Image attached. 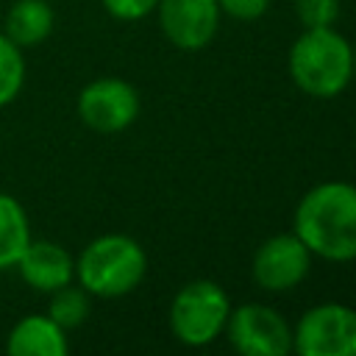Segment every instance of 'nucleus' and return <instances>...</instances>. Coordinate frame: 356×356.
Segmentation results:
<instances>
[{
	"label": "nucleus",
	"mask_w": 356,
	"mask_h": 356,
	"mask_svg": "<svg viewBox=\"0 0 356 356\" xmlns=\"http://www.w3.org/2000/svg\"><path fill=\"white\" fill-rule=\"evenodd\" d=\"M353 75H356V50H353Z\"/></svg>",
	"instance_id": "obj_19"
},
{
	"label": "nucleus",
	"mask_w": 356,
	"mask_h": 356,
	"mask_svg": "<svg viewBox=\"0 0 356 356\" xmlns=\"http://www.w3.org/2000/svg\"><path fill=\"white\" fill-rule=\"evenodd\" d=\"M89 292L78 284H67V286H61V289H56V292H50V306H47V314L64 328V331H72V328H78L86 317H89V312H92V303H89Z\"/></svg>",
	"instance_id": "obj_14"
},
{
	"label": "nucleus",
	"mask_w": 356,
	"mask_h": 356,
	"mask_svg": "<svg viewBox=\"0 0 356 356\" xmlns=\"http://www.w3.org/2000/svg\"><path fill=\"white\" fill-rule=\"evenodd\" d=\"M159 25L178 50H203L220 28L217 0H159Z\"/></svg>",
	"instance_id": "obj_9"
},
{
	"label": "nucleus",
	"mask_w": 356,
	"mask_h": 356,
	"mask_svg": "<svg viewBox=\"0 0 356 356\" xmlns=\"http://www.w3.org/2000/svg\"><path fill=\"white\" fill-rule=\"evenodd\" d=\"M159 6V0H103V8L122 22H136L145 19L147 14H153Z\"/></svg>",
	"instance_id": "obj_17"
},
{
	"label": "nucleus",
	"mask_w": 356,
	"mask_h": 356,
	"mask_svg": "<svg viewBox=\"0 0 356 356\" xmlns=\"http://www.w3.org/2000/svg\"><path fill=\"white\" fill-rule=\"evenodd\" d=\"M312 267V253L292 234H275L259 245L253 253V281L267 292H289L295 289Z\"/></svg>",
	"instance_id": "obj_8"
},
{
	"label": "nucleus",
	"mask_w": 356,
	"mask_h": 356,
	"mask_svg": "<svg viewBox=\"0 0 356 356\" xmlns=\"http://www.w3.org/2000/svg\"><path fill=\"white\" fill-rule=\"evenodd\" d=\"M295 234L312 256L325 261L356 259V186L325 181L312 186L295 206Z\"/></svg>",
	"instance_id": "obj_1"
},
{
	"label": "nucleus",
	"mask_w": 356,
	"mask_h": 356,
	"mask_svg": "<svg viewBox=\"0 0 356 356\" xmlns=\"http://www.w3.org/2000/svg\"><path fill=\"white\" fill-rule=\"evenodd\" d=\"M292 350L300 356H356V309L317 303L292 328Z\"/></svg>",
	"instance_id": "obj_5"
},
{
	"label": "nucleus",
	"mask_w": 356,
	"mask_h": 356,
	"mask_svg": "<svg viewBox=\"0 0 356 356\" xmlns=\"http://www.w3.org/2000/svg\"><path fill=\"white\" fill-rule=\"evenodd\" d=\"M228 314H231V300L225 289L217 281L197 278L175 292L167 320L178 342L189 348H206L225 331Z\"/></svg>",
	"instance_id": "obj_4"
},
{
	"label": "nucleus",
	"mask_w": 356,
	"mask_h": 356,
	"mask_svg": "<svg viewBox=\"0 0 356 356\" xmlns=\"http://www.w3.org/2000/svg\"><path fill=\"white\" fill-rule=\"evenodd\" d=\"M56 25L53 6L47 0H17L6 11L3 33L17 44V47H36L42 44Z\"/></svg>",
	"instance_id": "obj_12"
},
{
	"label": "nucleus",
	"mask_w": 356,
	"mask_h": 356,
	"mask_svg": "<svg viewBox=\"0 0 356 356\" xmlns=\"http://www.w3.org/2000/svg\"><path fill=\"white\" fill-rule=\"evenodd\" d=\"M145 273L147 256L128 234H103L92 239L75 261L78 284L95 298H122L142 284Z\"/></svg>",
	"instance_id": "obj_3"
},
{
	"label": "nucleus",
	"mask_w": 356,
	"mask_h": 356,
	"mask_svg": "<svg viewBox=\"0 0 356 356\" xmlns=\"http://www.w3.org/2000/svg\"><path fill=\"white\" fill-rule=\"evenodd\" d=\"M14 267L31 289L44 295L72 284L75 278V259L70 256V250L47 239H31Z\"/></svg>",
	"instance_id": "obj_10"
},
{
	"label": "nucleus",
	"mask_w": 356,
	"mask_h": 356,
	"mask_svg": "<svg viewBox=\"0 0 356 356\" xmlns=\"http://www.w3.org/2000/svg\"><path fill=\"white\" fill-rule=\"evenodd\" d=\"M28 242H31L28 211L14 195L0 192V273L11 270L19 261Z\"/></svg>",
	"instance_id": "obj_13"
},
{
	"label": "nucleus",
	"mask_w": 356,
	"mask_h": 356,
	"mask_svg": "<svg viewBox=\"0 0 356 356\" xmlns=\"http://www.w3.org/2000/svg\"><path fill=\"white\" fill-rule=\"evenodd\" d=\"M78 117L95 134H120L139 117V92L122 78L89 81L78 95Z\"/></svg>",
	"instance_id": "obj_7"
},
{
	"label": "nucleus",
	"mask_w": 356,
	"mask_h": 356,
	"mask_svg": "<svg viewBox=\"0 0 356 356\" xmlns=\"http://www.w3.org/2000/svg\"><path fill=\"white\" fill-rule=\"evenodd\" d=\"M225 334L242 356H286L292 350V325L267 303L231 306Z\"/></svg>",
	"instance_id": "obj_6"
},
{
	"label": "nucleus",
	"mask_w": 356,
	"mask_h": 356,
	"mask_svg": "<svg viewBox=\"0 0 356 356\" xmlns=\"http://www.w3.org/2000/svg\"><path fill=\"white\" fill-rule=\"evenodd\" d=\"M217 6H220V14H228L239 22H250L267 14L270 0H217Z\"/></svg>",
	"instance_id": "obj_18"
},
{
	"label": "nucleus",
	"mask_w": 356,
	"mask_h": 356,
	"mask_svg": "<svg viewBox=\"0 0 356 356\" xmlns=\"http://www.w3.org/2000/svg\"><path fill=\"white\" fill-rule=\"evenodd\" d=\"M303 28H331L339 17V0H295Z\"/></svg>",
	"instance_id": "obj_16"
},
{
	"label": "nucleus",
	"mask_w": 356,
	"mask_h": 356,
	"mask_svg": "<svg viewBox=\"0 0 356 356\" xmlns=\"http://www.w3.org/2000/svg\"><path fill=\"white\" fill-rule=\"evenodd\" d=\"M25 83V58L22 47H17L3 31H0V108L8 106Z\"/></svg>",
	"instance_id": "obj_15"
},
{
	"label": "nucleus",
	"mask_w": 356,
	"mask_h": 356,
	"mask_svg": "<svg viewBox=\"0 0 356 356\" xmlns=\"http://www.w3.org/2000/svg\"><path fill=\"white\" fill-rule=\"evenodd\" d=\"M6 350L11 356H67V331L50 314H28L8 331Z\"/></svg>",
	"instance_id": "obj_11"
},
{
	"label": "nucleus",
	"mask_w": 356,
	"mask_h": 356,
	"mask_svg": "<svg viewBox=\"0 0 356 356\" xmlns=\"http://www.w3.org/2000/svg\"><path fill=\"white\" fill-rule=\"evenodd\" d=\"M289 75L309 97H337L353 78V47L331 28H303L289 47Z\"/></svg>",
	"instance_id": "obj_2"
}]
</instances>
